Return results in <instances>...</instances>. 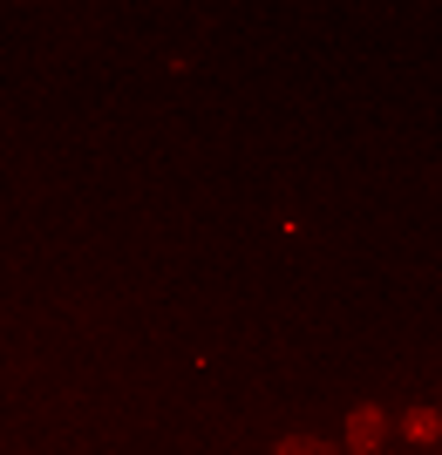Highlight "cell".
I'll use <instances>...</instances> for the list:
<instances>
[{
	"mask_svg": "<svg viewBox=\"0 0 442 455\" xmlns=\"http://www.w3.org/2000/svg\"><path fill=\"white\" fill-rule=\"evenodd\" d=\"M402 435L422 442V449H436V442H442V408H408V415H402Z\"/></svg>",
	"mask_w": 442,
	"mask_h": 455,
	"instance_id": "obj_2",
	"label": "cell"
},
{
	"mask_svg": "<svg viewBox=\"0 0 442 455\" xmlns=\"http://www.w3.org/2000/svg\"><path fill=\"white\" fill-rule=\"evenodd\" d=\"M382 442H388V415L374 408V401H361V408L347 415V442H341V455H382Z\"/></svg>",
	"mask_w": 442,
	"mask_h": 455,
	"instance_id": "obj_1",
	"label": "cell"
},
{
	"mask_svg": "<svg viewBox=\"0 0 442 455\" xmlns=\"http://www.w3.org/2000/svg\"><path fill=\"white\" fill-rule=\"evenodd\" d=\"M429 455H442V449H429Z\"/></svg>",
	"mask_w": 442,
	"mask_h": 455,
	"instance_id": "obj_4",
	"label": "cell"
},
{
	"mask_svg": "<svg viewBox=\"0 0 442 455\" xmlns=\"http://www.w3.org/2000/svg\"><path fill=\"white\" fill-rule=\"evenodd\" d=\"M272 455H341V449L320 442V435H279V442H272Z\"/></svg>",
	"mask_w": 442,
	"mask_h": 455,
	"instance_id": "obj_3",
	"label": "cell"
}]
</instances>
